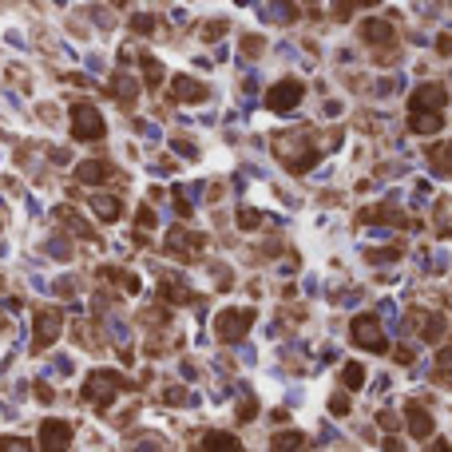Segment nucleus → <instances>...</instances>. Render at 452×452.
Here are the masks:
<instances>
[{
  "instance_id": "1",
  "label": "nucleus",
  "mask_w": 452,
  "mask_h": 452,
  "mask_svg": "<svg viewBox=\"0 0 452 452\" xmlns=\"http://www.w3.org/2000/svg\"><path fill=\"white\" fill-rule=\"evenodd\" d=\"M123 389H131V381H127V377H119L115 369H96V373L84 381V401L108 404L111 397H115V393H123Z\"/></svg>"
},
{
  "instance_id": "2",
  "label": "nucleus",
  "mask_w": 452,
  "mask_h": 452,
  "mask_svg": "<svg viewBox=\"0 0 452 452\" xmlns=\"http://www.w3.org/2000/svg\"><path fill=\"white\" fill-rule=\"evenodd\" d=\"M254 309L250 306H242V309H222L219 318H214V337H219V342H242L246 333H250V326H254Z\"/></svg>"
},
{
  "instance_id": "3",
  "label": "nucleus",
  "mask_w": 452,
  "mask_h": 452,
  "mask_svg": "<svg viewBox=\"0 0 452 452\" xmlns=\"http://www.w3.org/2000/svg\"><path fill=\"white\" fill-rule=\"evenodd\" d=\"M349 337H353V345H361L369 353H389V342H385V333H381L377 314H357V318L349 321Z\"/></svg>"
},
{
  "instance_id": "4",
  "label": "nucleus",
  "mask_w": 452,
  "mask_h": 452,
  "mask_svg": "<svg viewBox=\"0 0 452 452\" xmlns=\"http://www.w3.org/2000/svg\"><path fill=\"white\" fill-rule=\"evenodd\" d=\"M103 131H108V123H103L99 108H92V103H75L72 108V139H80V143H96V139H103Z\"/></svg>"
},
{
  "instance_id": "5",
  "label": "nucleus",
  "mask_w": 452,
  "mask_h": 452,
  "mask_svg": "<svg viewBox=\"0 0 452 452\" xmlns=\"http://www.w3.org/2000/svg\"><path fill=\"white\" fill-rule=\"evenodd\" d=\"M171 258H179V262H198V258L207 254V238L203 234H191L183 231V226H171V234H167V246H163Z\"/></svg>"
},
{
  "instance_id": "6",
  "label": "nucleus",
  "mask_w": 452,
  "mask_h": 452,
  "mask_svg": "<svg viewBox=\"0 0 452 452\" xmlns=\"http://www.w3.org/2000/svg\"><path fill=\"white\" fill-rule=\"evenodd\" d=\"M302 96H306V84H302V80H282V84H270L266 108L278 111V115H286V111H293L298 103H302Z\"/></svg>"
},
{
  "instance_id": "7",
  "label": "nucleus",
  "mask_w": 452,
  "mask_h": 452,
  "mask_svg": "<svg viewBox=\"0 0 452 452\" xmlns=\"http://www.w3.org/2000/svg\"><path fill=\"white\" fill-rule=\"evenodd\" d=\"M444 103H449L444 84H421L413 92V99H409V111H413V115H440Z\"/></svg>"
},
{
  "instance_id": "8",
  "label": "nucleus",
  "mask_w": 452,
  "mask_h": 452,
  "mask_svg": "<svg viewBox=\"0 0 452 452\" xmlns=\"http://www.w3.org/2000/svg\"><path fill=\"white\" fill-rule=\"evenodd\" d=\"M60 326H64V314H60L56 306L36 309V333H32L36 342H32V349H36V353H44V349H48V345L60 337Z\"/></svg>"
},
{
  "instance_id": "9",
  "label": "nucleus",
  "mask_w": 452,
  "mask_h": 452,
  "mask_svg": "<svg viewBox=\"0 0 452 452\" xmlns=\"http://www.w3.org/2000/svg\"><path fill=\"white\" fill-rule=\"evenodd\" d=\"M68 444H72L68 421H44L40 425V452H68Z\"/></svg>"
},
{
  "instance_id": "10",
  "label": "nucleus",
  "mask_w": 452,
  "mask_h": 452,
  "mask_svg": "<svg viewBox=\"0 0 452 452\" xmlns=\"http://www.w3.org/2000/svg\"><path fill=\"white\" fill-rule=\"evenodd\" d=\"M404 425H409V437L432 440V413H428L421 401H409V404H404Z\"/></svg>"
},
{
  "instance_id": "11",
  "label": "nucleus",
  "mask_w": 452,
  "mask_h": 452,
  "mask_svg": "<svg viewBox=\"0 0 452 452\" xmlns=\"http://www.w3.org/2000/svg\"><path fill=\"white\" fill-rule=\"evenodd\" d=\"M361 36H365L369 44H377L381 52H389L393 44H397V28H393V20L373 16V20H365V24H361Z\"/></svg>"
},
{
  "instance_id": "12",
  "label": "nucleus",
  "mask_w": 452,
  "mask_h": 452,
  "mask_svg": "<svg viewBox=\"0 0 452 452\" xmlns=\"http://www.w3.org/2000/svg\"><path fill=\"white\" fill-rule=\"evenodd\" d=\"M171 99H179V103H203V99H207V84H198L195 75H175Z\"/></svg>"
},
{
  "instance_id": "13",
  "label": "nucleus",
  "mask_w": 452,
  "mask_h": 452,
  "mask_svg": "<svg viewBox=\"0 0 452 452\" xmlns=\"http://www.w3.org/2000/svg\"><path fill=\"white\" fill-rule=\"evenodd\" d=\"M75 179L87 187H99V183H108V179H115V167H111L108 159H87L75 167Z\"/></svg>"
},
{
  "instance_id": "14",
  "label": "nucleus",
  "mask_w": 452,
  "mask_h": 452,
  "mask_svg": "<svg viewBox=\"0 0 452 452\" xmlns=\"http://www.w3.org/2000/svg\"><path fill=\"white\" fill-rule=\"evenodd\" d=\"M302 449H306V432H298V428H286V432L270 437V452H302Z\"/></svg>"
},
{
  "instance_id": "15",
  "label": "nucleus",
  "mask_w": 452,
  "mask_h": 452,
  "mask_svg": "<svg viewBox=\"0 0 452 452\" xmlns=\"http://www.w3.org/2000/svg\"><path fill=\"white\" fill-rule=\"evenodd\" d=\"M56 219H60V222H64V226H68L72 234H80V238H87V242H99V238H96V231H92V226H87V222L80 219V214H75L72 207H56Z\"/></svg>"
},
{
  "instance_id": "16",
  "label": "nucleus",
  "mask_w": 452,
  "mask_h": 452,
  "mask_svg": "<svg viewBox=\"0 0 452 452\" xmlns=\"http://www.w3.org/2000/svg\"><path fill=\"white\" fill-rule=\"evenodd\" d=\"M108 92H111L115 99H119L123 108H131L135 96H139V84H135L131 75H123V72H119V75H111V87H108Z\"/></svg>"
},
{
  "instance_id": "17",
  "label": "nucleus",
  "mask_w": 452,
  "mask_h": 452,
  "mask_svg": "<svg viewBox=\"0 0 452 452\" xmlns=\"http://www.w3.org/2000/svg\"><path fill=\"white\" fill-rule=\"evenodd\" d=\"M92 210H96L99 222H119L123 203H119V198H111V195H96V198H92Z\"/></svg>"
},
{
  "instance_id": "18",
  "label": "nucleus",
  "mask_w": 452,
  "mask_h": 452,
  "mask_svg": "<svg viewBox=\"0 0 452 452\" xmlns=\"http://www.w3.org/2000/svg\"><path fill=\"white\" fill-rule=\"evenodd\" d=\"M99 278H108V282H115L123 293H139V278H135L131 270H119V266H103L99 270Z\"/></svg>"
},
{
  "instance_id": "19",
  "label": "nucleus",
  "mask_w": 452,
  "mask_h": 452,
  "mask_svg": "<svg viewBox=\"0 0 452 452\" xmlns=\"http://www.w3.org/2000/svg\"><path fill=\"white\" fill-rule=\"evenodd\" d=\"M203 452H242V444L231 432H207L203 437Z\"/></svg>"
},
{
  "instance_id": "20",
  "label": "nucleus",
  "mask_w": 452,
  "mask_h": 452,
  "mask_svg": "<svg viewBox=\"0 0 452 452\" xmlns=\"http://www.w3.org/2000/svg\"><path fill=\"white\" fill-rule=\"evenodd\" d=\"M159 298H163V306H171V302H191V306H198V293L183 290L179 282H159Z\"/></svg>"
},
{
  "instance_id": "21",
  "label": "nucleus",
  "mask_w": 452,
  "mask_h": 452,
  "mask_svg": "<svg viewBox=\"0 0 452 452\" xmlns=\"http://www.w3.org/2000/svg\"><path fill=\"white\" fill-rule=\"evenodd\" d=\"M357 222H369V226H373V222H397V226H404V214H397V210L393 207H369V210H361V214H357Z\"/></svg>"
},
{
  "instance_id": "22",
  "label": "nucleus",
  "mask_w": 452,
  "mask_h": 452,
  "mask_svg": "<svg viewBox=\"0 0 452 452\" xmlns=\"http://www.w3.org/2000/svg\"><path fill=\"white\" fill-rule=\"evenodd\" d=\"M421 333H425V342H440L444 333H449V321L440 318V314H421Z\"/></svg>"
},
{
  "instance_id": "23",
  "label": "nucleus",
  "mask_w": 452,
  "mask_h": 452,
  "mask_svg": "<svg viewBox=\"0 0 452 452\" xmlns=\"http://www.w3.org/2000/svg\"><path fill=\"white\" fill-rule=\"evenodd\" d=\"M428 163H432L437 171L452 175V139H449V143H437V147H428Z\"/></svg>"
},
{
  "instance_id": "24",
  "label": "nucleus",
  "mask_w": 452,
  "mask_h": 452,
  "mask_svg": "<svg viewBox=\"0 0 452 452\" xmlns=\"http://www.w3.org/2000/svg\"><path fill=\"white\" fill-rule=\"evenodd\" d=\"M409 127H413L416 135H437L440 127H444V115H413Z\"/></svg>"
},
{
  "instance_id": "25",
  "label": "nucleus",
  "mask_w": 452,
  "mask_h": 452,
  "mask_svg": "<svg viewBox=\"0 0 452 452\" xmlns=\"http://www.w3.org/2000/svg\"><path fill=\"white\" fill-rule=\"evenodd\" d=\"M342 385L345 389H361V385H365V365H361V361H349V365L342 369Z\"/></svg>"
},
{
  "instance_id": "26",
  "label": "nucleus",
  "mask_w": 452,
  "mask_h": 452,
  "mask_svg": "<svg viewBox=\"0 0 452 452\" xmlns=\"http://www.w3.org/2000/svg\"><path fill=\"white\" fill-rule=\"evenodd\" d=\"M143 80H147V87H159V84H163V68H159V60L143 56Z\"/></svg>"
},
{
  "instance_id": "27",
  "label": "nucleus",
  "mask_w": 452,
  "mask_h": 452,
  "mask_svg": "<svg viewBox=\"0 0 452 452\" xmlns=\"http://www.w3.org/2000/svg\"><path fill=\"white\" fill-rule=\"evenodd\" d=\"M0 452H32V440H24V437H0Z\"/></svg>"
},
{
  "instance_id": "28",
  "label": "nucleus",
  "mask_w": 452,
  "mask_h": 452,
  "mask_svg": "<svg viewBox=\"0 0 452 452\" xmlns=\"http://www.w3.org/2000/svg\"><path fill=\"white\" fill-rule=\"evenodd\" d=\"M238 226H242V231H258V226H262V214H258V210H238Z\"/></svg>"
},
{
  "instance_id": "29",
  "label": "nucleus",
  "mask_w": 452,
  "mask_h": 452,
  "mask_svg": "<svg viewBox=\"0 0 452 452\" xmlns=\"http://www.w3.org/2000/svg\"><path fill=\"white\" fill-rule=\"evenodd\" d=\"M437 373L440 377H452V345H444L437 353Z\"/></svg>"
},
{
  "instance_id": "30",
  "label": "nucleus",
  "mask_w": 452,
  "mask_h": 452,
  "mask_svg": "<svg viewBox=\"0 0 452 452\" xmlns=\"http://www.w3.org/2000/svg\"><path fill=\"white\" fill-rule=\"evenodd\" d=\"M401 254H404V246L397 242V246H389V250H369L365 258H369V262H385V258H401Z\"/></svg>"
},
{
  "instance_id": "31",
  "label": "nucleus",
  "mask_w": 452,
  "mask_h": 452,
  "mask_svg": "<svg viewBox=\"0 0 452 452\" xmlns=\"http://www.w3.org/2000/svg\"><path fill=\"white\" fill-rule=\"evenodd\" d=\"M171 203H175V214H179V219H191V203H187L183 191H171Z\"/></svg>"
},
{
  "instance_id": "32",
  "label": "nucleus",
  "mask_w": 452,
  "mask_h": 452,
  "mask_svg": "<svg viewBox=\"0 0 452 452\" xmlns=\"http://www.w3.org/2000/svg\"><path fill=\"white\" fill-rule=\"evenodd\" d=\"M135 226H139V234H143V231H151V226H155V210H151V207H143L139 214H135Z\"/></svg>"
},
{
  "instance_id": "33",
  "label": "nucleus",
  "mask_w": 452,
  "mask_h": 452,
  "mask_svg": "<svg viewBox=\"0 0 452 452\" xmlns=\"http://www.w3.org/2000/svg\"><path fill=\"white\" fill-rule=\"evenodd\" d=\"M163 401H167V404H187V389H183V385H171V389L163 393Z\"/></svg>"
},
{
  "instance_id": "34",
  "label": "nucleus",
  "mask_w": 452,
  "mask_h": 452,
  "mask_svg": "<svg viewBox=\"0 0 452 452\" xmlns=\"http://www.w3.org/2000/svg\"><path fill=\"white\" fill-rule=\"evenodd\" d=\"M226 28H231V24H226V20H214V24H203V40H219L222 32H226Z\"/></svg>"
},
{
  "instance_id": "35",
  "label": "nucleus",
  "mask_w": 452,
  "mask_h": 452,
  "mask_svg": "<svg viewBox=\"0 0 452 452\" xmlns=\"http://www.w3.org/2000/svg\"><path fill=\"white\" fill-rule=\"evenodd\" d=\"M171 147H179V155H183V159H198V151H195L191 139H171Z\"/></svg>"
},
{
  "instance_id": "36",
  "label": "nucleus",
  "mask_w": 452,
  "mask_h": 452,
  "mask_svg": "<svg viewBox=\"0 0 452 452\" xmlns=\"http://www.w3.org/2000/svg\"><path fill=\"white\" fill-rule=\"evenodd\" d=\"M330 413H333V416H345V413H349V401H345L342 393H337V397L330 401Z\"/></svg>"
},
{
  "instance_id": "37",
  "label": "nucleus",
  "mask_w": 452,
  "mask_h": 452,
  "mask_svg": "<svg viewBox=\"0 0 452 452\" xmlns=\"http://www.w3.org/2000/svg\"><path fill=\"white\" fill-rule=\"evenodd\" d=\"M258 416V401H242V409H238V421H254Z\"/></svg>"
},
{
  "instance_id": "38",
  "label": "nucleus",
  "mask_w": 452,
  "mask_h": 452,
  "mask_svg": "<svg viewBox=\"0 0 452 452\" xmlns=\"http://www.w3.org/2000/svg\"><path fill=\"white\" fill-rule=\"evenodd\" d=\"M437 52L440 56H452V32H440L437 36Z\"/></svg>"
},
{
  "instance_id": "39",
  "label": "nucleus",
  "mask_w": 452,
  "mask_h": 452,
  "mask_svg": "<svg viewBox=\"0 0 452 452\" xmlns=\"http://www.w3.org/2000/svg\"><path fill=\"white\" fill-rule=\"evenodd\" d=\"M242 48H246V56H258V52H262V36H246Z\"/></svg>"
},
{
  "instance_id": "40",
  "label": "nucleus",
  "mask_w": 452,
  "mask_h": 452,
  "mask_svg": "<svg viewBox=\"0 0 452 452\" xmlns=\"http://www.w3.org/2000/svg\"><path fill=\"white\" fill-rule=\"evenodd\" d=\"M135 452H167L163 440H147V444H135Z\"/></svg>"
},
{
  "instance_id": "41",
  "label": "nucleus",
  "mask_w": 452,
  "mask_h": 452,
  "mask_svg": "<svg viewBox=\"0 0 452 452\" xmlns=\"http://www.w3.org/2000/svg\"><path fill=\"white\" fill-rule=\"evenodd\" d=\"M425 452H452V444H449V440H440V437H432Z\"/></svg>"
},
{
  "instance_id": "42",
  "label": "nucleus",
  "mask_w": 452,
  "mask_h": 452,
  "mask_svg": "<svg viewBox=\"0 0 452 452\" xmlns=\"http://www.w3.org/2000/svg\"><path fill=\"white\" fill-rule=\"evenodd\" d=\"M135 32H151V28H155V24H151V16H135Z\"/></svg>"
},
{
  "instance_id": "43",
  "label": "nucleus",
  "mask_w": 452,
  "mask_h": 452,
  "mask_svg": "<svg viewBox=\"0 0 452 452\" xmlns=\"http://www.w3.org/2000/svg\"><path fill=\"white\" fill-rule=\"evenodd\" d=\"M36 397H40V401H44V404H48V401H52V385H44V381H36Z\"/></svg>"
},
{
  "instance_id": "44",
  "label": "nucleus",
  "mask_w": 452,
  "mask_h": 452,
  "mask_svg": "<svg viewBox=\"0 0 452 452\" xmlns=\"http://www.w3.org/2000/svg\"><path fill=\"white\" fill-rule=\"evenodd\" d=\"M385 452H404V444L397 437H389V440H385Z\"/></svg>"
},
{
  "instance_id": "45",
  "label": "nucleus",
  "mask_w": 452,
  "mask_h": 452,
  "mask_svg": "<svg viewBox=\"0 0 452 452\" xmlns=\"http://www.w3.org/2000/svg\"><path fill=\"white\" fill-rule=\"evenodd\" d=\"M349 13H357V4H337L333 8V16H349Z\"/></svg>"
}]
</instances>
